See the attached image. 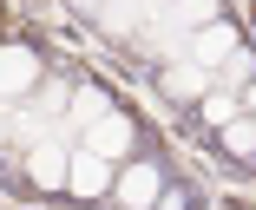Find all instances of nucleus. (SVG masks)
<instances>
[{
	"label": "nucleus",
	"mask_w": 256,
	"mask_h": 210,
	"mask_svg": "<svg viewBox=\"0 0 256 210\" xmlns=\"http://www.w3.org/2000/svg\"><path fill=\"white\" fill-rule=\"evenodd\" d=\"M164 98H204V66L190 60V66H164Z\"/></svg>",
	"instance_id": "obj_7"
},
{
	"label": "nucleus",
	"mask_w": 256,
	"mask_h": 210,
	"mask_svg": "<svg viewBox=\"0 0 256 210\" xmlns=\"http://www.w3.org/2000/svg\"><path fill=\"white\" fill-rule=\"evenodd\" d=\"M106 184H112L106 158H98V151H79V158H72V190H79V197H98Z\"/></svg>",
	"instance_id": "obj_5"
},
{
	"label": "nucleus",
	"mask_w": 256,
	"mask_h": 210,
	"mask_svg": "<svg viewBox=\"0 0 256 210\" xmlns=\"http://www.w3.org/2000/svg\"><path fill=\"white\" fill-rule=\"evenodd\" d=\"M230 52H243V46H236V26H217V20L197 26V40H190V60H197V66H224Z\"/></svg>",
	"instance_id": "obj_2"
},
{
	"label": "nucleus",
	"mask_w": 256,
	"mask_h": 210,
	"mask_svg": "<svg viewBox=\"0 0 256 210\" xmlns=\"http://www.w3.org/2000/svg\"><path fill=\"white\" fill-rule=\"evenodd\" d=\"M26 171H33V184H72V164H66V151H60V144H40Z\"/></svg>",
	"instance_id": "obj_6"
},
{
	"label": "nucleus",
	"mask_w": 256,
	"mask_h": 210,
	"mask_svg": "<svg viewBox=\"0 0 256 210\" xmlns=\"http://www.w3.org/2000/svg\"><path fill=\"white\" fill-rule=\"evenodd\" d=\"M204 118H210V125H230V118H236V98L210 92V98H204Z\"/></svg>",
	"instance_id": "obj_11"
},
{
	"label": "nucleus",
	"mask_w": 256,
	"mask_h": 210,
	"mask_svg": "<svg viewBox=\"0 0 256 210\" xmlns=\"http://www.w3.org/2000/svg\"><path fill=\"white\" fill-rule=\"evenodd\" d=\"M33 79H40L33 52H26V46H0V92H26Z\"/></svg>",
	"instance_id": "obj_3"
},
{
	"label": "nucleus",
	"mask_w": 256,
	"mask_h": 210,
	"mask_svg": "<svg viewBox=\"0 0 256 210\" xmlns=\"http://www.w3.org/2000/svg\"><path fill=\"white\" fill-rule=\"evenodd\" d=\"M158 171H151V164H125L118 171V204L125 210H158Z\"/></svg>",
	"instance_id": "obj_1"
},
{
	"label": "nucleus",
	"mask_w": 256,
	"mask_h": 210,
	"mask_svg": "<svg viewBox=\"0 0 256 210\" xmlns=\"http://www.w3.org/2000/svg\"><path fill=\"white\" fill-rule=\"evenodd\" d=\"M178 20H190V26H210V20H217V0H178Z\"/></svg>",
	"instance_id": "obj_9"
},
{
	"label": "nucleus",
	"mask_w": 256,
	"mask_h": 210,
	"mask_svg": "<svg viewBox=\"0 0 256 210\" xmlns=\"http://www.w3.org/2000/svg\"><path fill=\"white\" fill-rule=\"evenodd\" d=\"M72 118H106V92H98V86H79V98H72Z\"/></svg>",
	"instance_id": "obj_8"
},
{
	"label": "nucleus",
	"mask_w": 256,
	"mask_h": 210,
	"mask_svg": "<svg viewBox=\"0 0 256 210\" xmlns=\"http://www.w3.org/2000/svg\"><path fill=\"white\" fill-rule=\"evenodd\" d=\"M224 144H230V151H256V125L230 118V125H224Z\"/></svg>",
	"instance_id": "obj_10"
},
{
	"label": "nucleus",
	"mask_w": 256,
	"mask_h": 210,
	"mask_svg": "<svg viewBox=\"0 0 256 210\" xmlns=\"http://www.w3.org/2000/svg\"><path fill=\"white\" fill-rule=\"evenodd\" d=\"M86 151H98V158H118V151H132V125L106 112V118L92 125V138H86Z\"/></svg>",
	"instance_id": "obj_4"
},
{
	"label": "nucleus",
	"mask_w": 256,
	"mask_h": 210,
	"mask_svg": "<svg viewBox=\"0 0 256 210\" xmlns=\"http://www.w3.org/2000/svg\"><path fill=\"white\" fill-rule=\"evenodd\" d=\"M250 105H256V86H250Z\"/></svg>",
	"instance_id": "obj_12"
}]
</instances>
